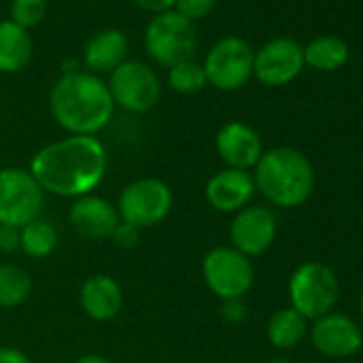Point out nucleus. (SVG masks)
<instances>
[{
  "label": "nucleus",
  "mask_w": 363,
  "mask_h": 363,
  "mask_svg": "<svg viewBox=\"0 0 363 363\" xmlns=\"http://www.w3.org/2000/svg\"><path fill=\"white\" fill-rule=\"evenodd\" d=\"M20 250V229L0 225V252Z\"/></svg>",
  "instance_id": "obj_28"
},
{
  "label": "nucleus",
  "mask_w": 363,
  "mask_h": 363,
  "mask_svg": "<svg viewBox=\"0 0 363 363\" xmlns=\"http://www.w3.org/2000/svg\"><path fill=\"white\" fill-rule=\"evenodd\" d=\"M257 195L255 177L250 171L242 169H220L216 171L206 184V199L210 208L220 214H238L246 206H250Z\"/></svg>",
  "instance_id": "obj_14"
},
{
  "label": "nucleus",
  "mask_w": 363,
  "mask_h": 363,
  "mask_svg": "<svg viewBox=\"0 0 363 363\" xmlns=\"http://www.w3.org/2000/svg\"><path fill=\"white\" fill-rule=\"evenodd\" d=\"M79 306L84 314L92 320L105 323L120 314L124 306V293L116 278L107 274H94L82 282Z\"/></svg>",
  "instance_id": "obj_17"
},
{
  "label": "nucleus",
  "mask_w": 363,
  "mask_h": 363,
  "mask_svg": "<svg viewBox=\"0 0 363 363\" xmlns=\"http://www.w3.org/2000/svg\"><path fill=\"white\" fill-rule=\"evenodd\" d=\"M128 54V39L118 28H103L84 45V67L88 73L101 75L116 71Z\"/></svg>",
  "instance_id": "obj_18"
},
{
  "label": "nucleus",
  "mask_w": 363,
  "mask_h": 363,
  "mask_svg": "<svg viewBox=\"0 0 363 363\" xmlns=\"http://www.w3.org/2000/svg\"><path fill=\"white\" fill-rule=\"evenodd\" d=\"M312 346L329 359H346L359 352L363 344L361 327L342 312H329L310 327Z\"/></svg>",
  "instance_id": "obj_13"
},
{
  "label": "nucleus",
  "mask_w": 363,
  "mask_h": 363,
  "mask_svg": "<svg viewBox=\"0 0 363 363\" xmlns=\"http://www.w3.org/2000/svg\"><path fill=\"white\" fill-rule=\"evenodd\" d=\"M33 177L43 193L79 199L92 195L107 173V150L92 135H69L43 145L30 160Z\"/></svg>",
  "instance_id": "obj_1"
},
{
  "label": "nucleus",
  "mask_w": 363,
  "mask_h": 363,
  "mask_svg": "<svg viewBox=\"0 0 363 363\" xmlns=\"http://www.w3.org/2000/svg\"><path fill=\"white\" fill-rule=\"evenodd\" d=\"M359 310H361V316H363V293H361V297H359Z\"/></svg>",
  "instance_id": "obj_34"
},
{
  "label": "nucleus",
  "mask_w": 363,
  "mask_h": 363,
  "mask_svg": "<svg viewBox=\"0 0 363 363\" xmlns=\"http://www.w3.org/2000/svg\"><path fill=\"white\" fill-rule=\"evenodd\" d=\"M167 84L173 92L191 96V94H197L206 88L208 77H206L203 65H199L195 60H184V62H179V65L169 69Z\"/></svg>",
  "instance_id": "obj_24"
},
{
  "label": "nucleus",
  "mask_w": 363,
  "mask_h": 363,
  "mask_svg": "<svg viewBox=\"0 0 363 363\" xmlns=\"http://www.w3.org/2000/svg\"><path fill=\"white\" fill-rule=\"evenodd\" d=\"M143 45L150 60L171 69L184 60H193L197 52V30L193 22L171 9L150 20L143 35Z\"/></svg>",
  "instance_id": "obj_5"
},
{
  "label": "nucleus",
  "mask_w": 363,
  "mask_h": 363,
  "mask_svg": "<svg viewBox=\"0 0 363 363\" xmlns=\"http://www.w3.org/2000/svg\"><path fill=\"white\" fill-rule=\"evenodd\" d=\"M265 363H291V361H286V359H272V361H265Z\"/></svg>",
  "instance_id": "obj_33"
},
{
  "label": "nucleus",
  "mask_w": 363,
  "mask_h": 363,
  "mask_svg": "<svg viewBox=\"0 0 363 363\" xmlns=\"http://www.w3.org/2000/svg\"><path fill=\"white\" fill-rule=\"evenodd\" d=\"M133 3H135L139 9H143V11L152 13V16H158V13L171 11L175 0H133Z\"/></svg>",
  "instance_id": "obj_29"
},
{
  "label": "nucleus",
  "mask_w": 363,
  "mask_h": 363,
  "mask_svg": "<svg viewBox=\"0 0 363 363\" xmlns=\"http://www.w3.org/2000/svg\"><path fill=\"white\" fill-rule=\"evenodd\" d=\"M107 88L113 105L130 113H145L154 109L162 92L156 71L139 60H124L116 71H111Z\"/></svg>",
  "instance_id": "obj_9"
},
{
  "label": "nucleus",
  "mask_w": 363,
  "mask_h": 363,
  "mask_svg": "<svg viewBox=\"0 0 363 363\" xmlns=\"http://www.w3.org/2000/svg\"><path fill=\"white\" fill-rule=\"evenodd\" d=\"M263 152L261 135L246 122H229L216 135V154L229 169L250 171Z\"/></svg>",
  "instance_id": "obj_15"
},
{
  "label": "nucleus",
  "mask_w": 363,
  "mask_h": 363,
  "mask_svg": "<svg viewBox=\"0 0 363 363\" xmlns=\"http://www.w3.org/2000/svg\"><path fill=\"white\" fill-rule=\"evenodd\" d=\"M35 54L30 30L13 24L11 20L0 22V73L24 71Z\"/></svg>",
  "instance_id": "obj_19"
},
{
  "label": "nucleus",
  "mask_w": 363,
  "mask_h": 363,
  "mask_svg": "<svg viewBox=\"0 0 363 363\" xmlns=\"http://www.w3.org/2000/svg\"><path fill=\"white\" fill-rule=\"evenodd\" d=\"M69 223L82 238L99 242L111 238L122 220L111 201L99 195H84L73 201L69 210Z\"/></svg>",
  "instance_id": "obj_16"
},
{
  "label": "nucleus",
  "mask_w": 363,
  "mask_h": 363,
  "mask_svg": "<svg viewBox=\"0 0 363 363\" xmlns=\"http://www.w3.org/2000/svg\"><path fill=\"white\" fill-rule=\"evenodd\" d=\"M33 293V278L30 274L16 265L3 263L0 265V308L11 310L22 306Z\"/></svg>",
  "instance_id": "obj_23"
},
{
  "label": "nucleus",
  "mask_w": 363,
  "mask_h": 363,
  "mask_svg": "<svg viewBox=\"0 0 363 363\" xmlns=\"http://www.w3.org/2000/svg\"><path fill=\"white\" fill-rule=\"evenodd\" d=\"M58 248V231L45 220L37 218L20 229V250L30 259H48Z\"/></svg>",
  "instance_id": "obj_22"
},
{
  "label": "nucleus",
  "mask_w": 363,
  "mask_h": 363,
  "mask_svg": "<svg viewBox=\"0 0 363 363\" xmlns=\"http://www.w3.org/2000/svg\"><path fill=\"white\" fill-rule=\"evenodd\" d=\"M303 67V48L295 39L278 37L255 54L252 77L267 88H280L297 79Z\"/></svg>",
  "instance_id": "obj_11"
},
{
  "label": "nucleus",
  "mask_w": 363,
  "mask_h": 363,
  "mask_svg": "<svg viewBox=\"0 0 363 363\" xmlns=\"http://www.w3.org/2000/svg\"><path fill=\"white\" fill-rule=\"evenodd\" d=\"M139 229H135V227H130V225H126V223H120L118 225V229L113 231V235H111V240L116 242V246H120V248H133V246H137V242H139Z\"/></svg>",
  "instance_id": "obj_27"
},
{
  "label": "nucleus",
  "mask_w": 363,
  "mask_h": 363,
  "mask_svg": "<svg viewBox=\"0 0 363 363\" xmlns=\"http://www.w3.org/2000/svg\"><path fill=\"white\" fill-rule=\"evenodd\" d=\"M203 71L208 84L216 90L233 92L248 84L255 73V52L240 37H225L212 45L206 56Z\"/></svg>",
  "instance_id": "obj_10"
},
{
  "label": "nucleus",
  "mask_w": 363,
  "mask_h": 363,
  "mask_svg": "<svg viewBox=\"0 0 363 363\" xmlns=\"http://www.w3.org/2000/svg\"><path fill=\"white\" fill-rule=\"evenodd\" d=\"M0 363H33L30 357L16 346H0Z\"/></svg>",
  "instance_id": "obj_30"
},
{
  "label": "nucleus",
  "mask_w": 363,
  "mask_h": 363,
  "mask_svg": "<svg viewBox=\"0 0 363 363\" xmlns=\"http://www.w3.org/2000/svg\"><path fill=\"white\" fill-rule=\"evenodd\" d=\"M265 331H267V340H269L272 346L282 348V350H289V348H295L306 337V333H308V320L297 310H293L289 306V308L276 310L269 316Z\"/></svg>",
  "instance_id": "obj_20"
},
{
  "label": "nucleus",
  "mask_w": 363,
  "mask_h": 363,
  "mask_svg": "<svg viewBox=\"0 0 363 363\" xmlns=\"http://www.w3.org/2000/svg\"><path fill=\"white\" fill-rule=\"evenodd\" d=\"M48 16V0H13L11 3V22L30 30L37 28Z\"/></svg>",
  "instance_id": "obj_25"
},
{
  "label": "nucleus",
  "mask_w": 363,
  "mask_h": 363,
  "mask_svg": "<svg viewBox=\"0 0 363 363\" xmlns=\"http://www.w3.org/2000/svg\"><path fill=\"white\" fill-rule=\"evenodd\" d=\"M120 220L135 229H152L164 223L173 210V193L158 177H141L126 184L118 197Z\"/></svg>",
  "instance_id": "obj_6"
},
{
  "label": "nucleus",
  "mask_w": 363,
  "mask_h": 363,
  "mask_svg": "<svg viewBox=\"0 0 363 363\" xmlns=\"http://www.w3.org/2000/svg\"><path fill=\"white\" fill-rule=\"evenodd\" d=\"M45 193L28 169H0V225L22 229L41 218Z\"/></svg>",
  "instance_id": "obj_7"
},
{
  "label": "nucleus",
  "mask_w": 363,
  "mask_h": 363,
  "mask_svg": "<svg viewBox=\"0 0 363 363\" xmlns=\"http://www.w3.org/2000/svg\"><path fill=\"white\" fill-rule=\"evenodd\" d=\"M303 62L314 71H337L348 62V45L337 37H318L303 48Z\"/></svg>",
  "instance_id": "obj_21"
},
{
  "label": "nucleus",
  "mask_w": 363,
  "mask_h": 363,
  "mask_svg": "<svg viewBox=\"0 0 363 363\" xmlns=\"http://www.w3.org/2000/svg\"><path fill=\"white\" fill-rule=\"evenodd\" d=\"M75 363H113V361H109V359H107V357H103V354L92 352V354H84V357H79Z\"/></svg>",
  "instance_id": "obj_32"
},
{
  "label": "nucleus",
  "mask_w": 363,
  "mask_h": 363,
  "mask_svg": "<svg viewBox=\"0 0 363 363\" xmlns=\"http://www.w3.org/2000/svg\"><path fill=\"white\" fill-rule=\"evenodd\" d=\"M291 308L306 320H316L333 312L340 299V282L335 272L318 261L301 263L289 280Z\"/></svg>",
  "instance_id": "obj_4"
},
{
  "label": "nucleus",
  "mask_w": 363,
  "mask_h": 363,
  "mask_svg": "<svg viewBox=\"0 0 363 363\" xmlns=\"http://www.w3.org/2000/svg\"><path fill=\"white\" fill-rule=\"evenodd\" d=\"M201 276L208 289L223 301L244 299L255 284V265L231 246L212 248L201 261Z\"/></svg>",
  "instance_id": "obj_8"
},
{
  "label": "nucleus",
  "mask_w": 363,
  "mask_h": 363,
  "mask_svg": "<svg viewBox=\"0 0 363 363\" xmlns=\"http://www.w3.org/2000/svg\"><path fill=\"white\" fill-rule=\"evenodd\" d=\"M223 316L231 323H240L244 316H246V308L242 303V299H235V301H225L223 306Z\"/></svg>",
  "instance_id": "obj_31"
},
{
  "label": "nucleus",
  "mask_w": 363,
  "mask_h": 363,
  "mask_svg": "<svg viewBox=\"0 0 363 363\" xmlns=\"http://www.w3.org/2000/svg\"><path fill=\"white\" fill-rule=\"evenodd\" d=\"M107 82L88 71H67L50 92L52 118L69 135L96 137L113 118Z\"/></svg>",
  "instance_id": "obj_2"
},
{
  "label": "nucleus",
  "mask_w": 363,
  "mask_h": 363,
  "mask_svg": "<svg viewBox=\"0 0 363 363\" xmlns=\"http://www.w3.org/2000/svg\"><path fill=\"white\" fill-rule=\"evenodd\" d=\"M257 191L276 208L293 210L308 201L314 191V167L310 158L289 145L263 152L252 171Z\"/></svg>",
  "instance_id": "obj_3"
},
{
  "label": "nucleus",
  "mask_w": 363,
  "mask_h": 363,
  "mask_svg": "<svg viewBox=\"0 0 363 363\" xmlns=\"http://www.w3.org/2000/svg\"><path fill=\"white\" fill-rule=\"evenodd\" d=\"M276 214L265 206H246L233 216L229 227L231 248H235L248 259L267 252L276 240Z\"/></svg>",
  "instance_id": "obj_12"
},
{
  "label": "nucleus",
  "mask_w": 363,
  "mask_h": 363,
  "mask_svg": "<svg viewBox=\"0 0 363 363\" xmlns=\"http://www.w3.org/2000/svg\"><path fill=\"white\" fill-rule=\"evenodd\" d=\"M214 5H216V0H175L173 11L179 13L182 18H186L189 22H195V20L210 16Z\"/></svg>",
  "instance_id": "obj_26"
}]
</instances>
